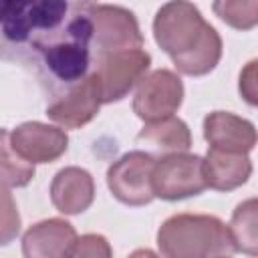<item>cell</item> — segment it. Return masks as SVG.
I'll list each match as a JSON object with an SVG mask.
<instances>
[{"label": "cell", "mask_w": 258, "mask_h": 258, "mask_svg": "<svg viewBox=\"0 0 258 258\" xmlns=\"http://www.w3.org/2000/svg\"><path fill=\"white\" fill-rule=\"evenodd\" d=\"M159 252L167 258L230 256L236 252L228 226L210 214H175L157 230Z\"/></svg>", "instance_id": "obj_2"}, {"label": "cell", "mask_w": 258, "mask_h": 258, "mask_svg": "<svg viewBox=\"0 0 258 258\" xmlns=\"http://www.w3.org/2000/svg\"><path fill=\"white\" fill-rule=\"evenodd\" d=\"M36 0H0V58L16 52L34 38L32 6Z\"/></svg>", "instance_id": "obj_14"}, {"label": "cell", "mask_w": 258, "mask_h": 258, "mask_svg": "<svg viewBox=\"0 0 258 258\" xmlns=\"http://www.w3.org/2000/svg\"><path fill=\"white\" fill-rule=\"evenodd\" d=\"M113 254V250H111V246H109V242H107V238L105 236H101V234H85V236H77V242H75V246H73V254L71 256H89V258H99V256H103V258H109Z\"/></svg>", "instance_id": "obj_21"}, {"label": "cell", "mask_w": 258, "mask_h": 258, "mask_svg": "<svg viewBox=\"0 0 258 258\" xmlns=\"http://www.w3.org/2000/svg\"><path fill=\"white\" fill-rule=\"evenodd\" d=\"M89 18L93 26L91 46L95 56L127 48H143V34L131 10L111 4H91Z\"/></svg>", "instance_id": "obj_6"}, {"label": "cell", "mask_w": 258, "mask_h": 258, "mask_svg": "<svg viewBox=\"0 0 258 258\" xmlns=\"http://www.w3.org/2000/svg\"><path fill=\"white\" fill-rule=\"evenodd\" d=\"M20 232V214L18 206L8 191V187L0 185V246L10 244Z\"/></svg>", "instance_id": "obj_20"}, {"label": "cell", "mask_w": 258, "mask_h": 258, "mask_svg": "<svg viewBox=\"0 0 258 258\" xmlns=\"http://www.w3.org/2000/svg\"><path fill=\"white\" fill-rule=\"evenodd\" d=\"M155 157L145 151H129L107 169L109 191L125 206H147L153 200L151 169Z\"/></svg>", "instance_id": "obj_8"}, {"label": "cell", "mask_w": 258, "mask_h": 258, "mask_svg": "<svg viewBox=\"0 0 258 258\" xmlns=\"http://www.w3.org/2000/svg\"><path fill=\"white\" fill-rule=\"evenodd\" d=\"M34 165L22 159L12 143L10 133L0 127V185L4 187H24L34 179Z\"/></svg>", "instance_id": "obj_18"}, {"label": "cell", "mask_w": 258, "mask_h": 258, "mask_svg": "<svg viewBox=\"0 0 258 258\" xmlns=\"http://www.w3.org/2000/svg\"><path fill=\"white\" fill-rule=\"evenodd\" d=\"M228 232L236 252H244L250 256L258 254V202L250 198L236 206L232 212V220L228 224Z\"/></svg>", "instance_id": "obj_17"}, {"label": "cell", "mask_w": 258, "mask_h": 258, "mask_svg": "<svg viewBox=\"0 0 258 258\" xmlns=\"http://www.w3.org/2000/svg\"><path fill=\"white\" fill-rule=\"evenodd\" d=\"M183 101V83L169 69H157L145 73L135 89L133 111L145 121L153 123L173 115Z\"/></svg>", "instance_id": "obj_7"}, {"label": "cell", "mask_w": 258, "mask_h": 258, "mask_svg": "<svg viewBox=\"0 0 258 258\" xmlns=\"http://www.w3.org/2000/svg\"><path fill=\"white\" fill-rule=\"evenodd\" d=\"M151 56L143 48H127L117 52H105L95 56V85L101 97V103L121 101L149 71Z\"/></svg>", "instance_id": "obj_4"}, {"label": "cell", "mask_w": 258, "mask_h": 258, "mask_svg": "<svg viewBox=\"0 0 258 258\" xmlns=\"http://www.w3.org/2000/svg\"><path fill=\"white\" fill-rule=\"evenodd\" d=\"M212 28L189 0H169L153 18V38L171 62L191 52Z\"/></svg>", "instance_id": "obj_3"}, {"label": "cell", "mask_w": 258, "mask_h": 258, "mask_svg": "<svg viewBox=\"0 0 258 258\" xmlns=\"http://www.w3.org/2000/svg\"><path fill=\"white\" fill-rule=\"evenodd\" d=\"M14 151L28 163H52L69 149V135L64 129L40 121H26L10 133Z\"/></svg>", "instance_id": "obj_9"}, {"label": "cell", "mask_w": 258, "mask_h": 258, "mask_svg": "<svg viewBox=\"0 0 258 258\" xmlns=\"http://www.w3.org/2000/svg\"><path fill=\"white\" fill-rule=\"evenodd\" d=\"M95 200L93 175L83 167H64L56 171L50 183V202L64 216H77L91 208Z\"/></svg>", "instance_id": "obj_13"}, {"label": "cell", "mask_w": 258, "mask_h": 258, "mask_svg": "<svg viewBox=\"0 0 258 258\" xmlns=\"http://www.w3.org/2000/svg\"><path fill=\"white\" fill-rule=\"evenodd\" d=\"M77 230L62 218H48L30 226L22 236L26 258H64L73 254Z\"/></svg>", "instance_id": "obj_11"}, {"label": "cell", "mask_w": 258, "mask_h": 258, "mask_svg": "<svg viewBox=\"0 0 258 258\" xmlns=\"http://www.w3.org/2000/svg\"><path fill=\"white\" fill-rule=\"evenodd\" d=\"M89 6V0H81L64 28L32 48L40 56V79L48 83L50 91L54 93H58V89L67 91L91 73L93 26Z\"/></svg>", "instance_id": "obj_1"}, {"label": "cell", "mask_w": 258, "mask_h": 258, "mask_svg": "<svg viewBox=\"0 0 258 258\" xmlns=\"http://www.w3.org/2000/svg\"><path fill=\"white\" fill-rule=\"evenodd\" d=\"M206 187L204 157L185 151H171L161 159H155L151 169L153 198L177 202L200 196Z\"/></svg>", "instance_id": "obj_5"}, {"label": "cell", "mask_w": 258, "mask_h": 258, "mask_svg": "<svg viewBox=\"0 0 258 258\" xmlns=\"http://www.w3.org/2000/svg\"><path fill=\"white\" fill-rule=\"evenodd\" d=\"M252 175V161L248 153H234L210 147L204 157L206 185L218 191H232L248 181Z\"/></svg>", "instance_id": "obj_15"}, {"label": "cell", "mask_w": 258, "mask_h": 258, "mask_svg": "<svg viewBox=\"0 0 258 258\" xmlns=\"http://www.w3.org/2000/svg\"><path fill=\"white\" fill-rule=\"evenodd\" d=\"M139 141H149L155 147L171 153V151H187L191 147V133L185 121H181L175 115H169L165 119L145 123V127L137 135Z\"/></svg>", "instance_id": "obj_16"}, {"label": "cell", "mask_w": 258, "mask_h": 258, "mask_svg": "<svg viewBox=\"0 0 258 258\" xmlns=\"http://www.w3.org/2000/svg\"><path fill=\"white\" fill-rule=\"evenodd\" d=\"M101 105L103 103L95 85V77L89 73L83 81L69 87L64 93H58L46 107V115L64 129H79L97 117Z\"/></svg>", "instance_id": "obj_10"}, {"label": "cell", "mask_w": 258, "mask_h": 258, "mask_svg": "<svg viewBox=\"0 0 258 258\" xmlns=\"http://www.w3.org/2000/svg\"><path fill=\"white\" fill-rule=\"evenodd\" d=\"M240 95L246 99L248 105H256L258 103V97H256V60H250L246 64V69L240 73Z\"/></svg>", "instance_id": "obj_22"}, {"label": "cell", "mask_w": 258, "mask_h": 258, "mask_svg": "<svg viewBox=\"0 0 258 258\" xmlns=\"http://www.w3.org/2000/svg\"><path fill=\"white\" fill-rule=\"evenodd\" d=\"M214 12L236 30H252L258 24V0H214Z\"/></svg>", "instance_id": "obj_19"}, {"label": "cell", "mask_w": 258, "mask_h": 258, "mask_svg": "<svg viewBox=\"0 0 258 258\" xmlns=\"http://www.w3.org/2000/svg\"><path fill=\"white\" fill-rule=\"evenodd\" d=\"M204 139L214 149L250 153L256 145V127L252 121L234 113L214 111L204 119Z\"/></svg>", "instance_id": "obj_12"}]
</instances>
